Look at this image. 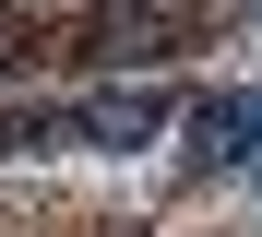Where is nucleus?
I'll use <instances>...</instances> for the list:
<instances>
[{
    "mask_svg": "<svg viewBox=\"0 0 262 237\" xmlns=\"http://www.w3.org/2000/svg\"><path fill=\"white\" fill-rule=\"evenodd\" d=\"M191 36H203V12H191V0H107V12L83 24V60L131 71V60H179Z\"/></svg>",
    "mask_w": 262,
    "mask_h": 237,
    "instance_id": "obj_1",
    "label": "nucleus"
},
{
    "mask_svg": "<svg viewBox=\"0 0 262 237\" xmlns=\"http://www.w3.org/2000/svg\"><path fill=\"white\" fill-rule=\"evenodd\" d=\"M48 47V0H0V71H24Z\"/></svg>",
    "mask_w": 262,
    "mask_h": 237,
    "instance_id": "obj_5",
    "label": "nucleus"
},
{
    "mask_svg": "<svg viewBox=\"0 0 262 237\" xmlns=\"http://www.w3.org/2000/svg\"><path fill=\"white\" fill-rule=\"evenodd\" d=\"M155 130H167V95L155 83H107V95L72 107V142H96V154H131V142H155Z\"/></svg>",
    "mask_w": 262,
    "mask_h": 237,
    "instance_id": "obj_2",
    "label": "nucleus"
},
{
    "mask_svg": "<svg viewBox=\"0 0 262 237\" xmlns=\"http://www.w3.org/2000/svg\"><path fill=\"white\" fill-rule=\"evenodd\" d=\"M72 142V107H0V154H60Z\"/></svg>",
    "mask_w": 262,
    "mask_h": 237,
    "instance_id": "obj_4",
    "label": "nucleus"
},
{
    "mask_svg": "<svg viewBox=\"0 0 262 237\" xmlns=\"http://www.w3.org/2000/svg\"><path fill=\"white\" fill-rule=\"evenodd\" d=\"M191 130H203V166H262V83L203 95V107H191Z\"/></svg>",
    "mask_w": 262,
    "mask_h": 237,
    "instance_id": "obj_3",
    "label": "nucleus"
}]
</instances>
